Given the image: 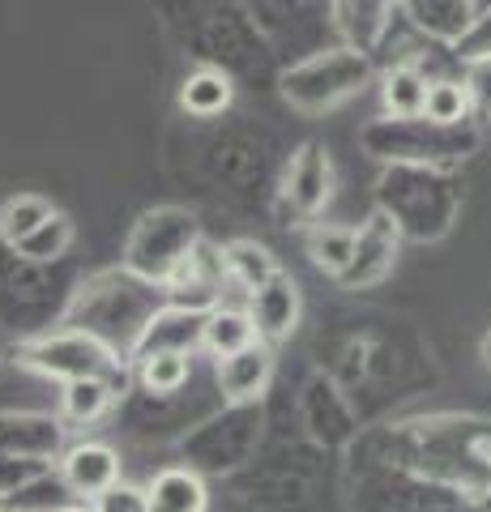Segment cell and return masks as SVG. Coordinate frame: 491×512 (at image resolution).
<instances>
[{"instance_id":"1","label":"cell","mask_w":491,"mask_h":512,"mask_svg":"<svg viewBox=\"0 0 491 512\" xmlns=\"http://www.w3.org/2000/svg\"><path fill=\"white\" fill-rule=\"evenodd\" d=\"M154 312H158V286L141 282L124 269V274H107L86 286L82 299H77L73 329L99 338L112 355H120V346L133 355Z\"/></svg>"},{"instance_id":"2","label":"cell","mask_w":491,"mask_h":512,"mask_svg":"<svg viewBox=\"0 0 491 512\" xmlns=\"http://www.w3.org/2000/svg\"><path fill=\"white\" fill-rule=\"evenodd\" d=\"M363 150L389 167H432L445 171L479 150V128L474 124H432L427 116L415 120H376L359 133Z\"/></svg>"},{"instance_id":"3","label":"cell","mask_w":491,"mask_h":512,"mask_svg":"<svg viewBox=\"0 0 491 512\" xmlns=\"http://www.w3.org/2000/svg\"><path fill=\"white\" fill-rule=\"evenodd\" d=\"M376 210L393 218V227L410 239H440L453 227L457 192L445 171L432 167H389L376 188Z\"/></svg>"},{"instance_id":"4","label":"cell","mask_w":491,"mask_h":512,"mask_svg":"<svg viewBox=\"0 0 491 512\" xmlns=\"http://www.w3.org/2000/svg\"><path fill=\"white\" fill-rule=\"evenodd\" d=\"M372 82V56L355 52V47H329L308 60H299L295 69L282 73V99L304 116L329 111L346 103L351 94H359Z\"/></svg>"},{"instance_id":"5","label":"cell","mask_w":491,"mask_h":512,"mask_svg":"<svg viewBox=\"0 0 491 512\" xmlns=\"http://www.w3.org/2000/svg\"><path fill=\"white\" fill-rule=\"evenodd\" d=\"M201 244V231H197V218L188 210H150L146 218L137 222V231L129 239V256H124V269L133 278L150 282V286H167L171 274L193 256V248Z\"/></svg>"},{"instance_id":"6","label":"cell","mask_w":491,"mask_h":512,"mask_svg":"<svg viewBox=\"0 0 491 512\" xmlns=\"http://www.w3.org/2000/svg\"><path fill=\"white\" fill-rule=\"evenodd\" d=\"M22 363L35 367L43 376H52V380H65V384L69 380H107V384H116L120 393H124V380H129L120 355H112L99 338H90L82 329L39 338L35 346H26Z\"/></svg>"},{"instance_id":"7","label":"cell","mask_w":491,"mask_h":512,"mask_svg":"<svg viewBox=\"0 0 491 512\" xmlns=\"http://www.w3.org/2000/svg\"><path fill=\"white\" fill-rule=\"evenodd\" d=\"M398 239H402V231L393 227V218L372 210L368 222L355 231V256H351V265H346V274L338 282L346 286V291L376 286L393 269V261H398Z\"/></svg>"},{"instance_id":"8","label":"cell","mask_w":491,"mask_h":512,"mask_svg":"<svg viewBox=\"0 0 491 512\" xmlns=\"http://www.w3.org/2000/svg\"><path fill=\"white\" fill-rule=\"evenodd\" d=\"M287 201L291 210L299 218H316L329 205V197H334V167H329V150L316 146V141H308L304 150H299L291 158L287 167Z\"/></svg>"},{"instance_id":"9","label":"cell","mask_w":491,"mask_h":512,"mask_svg":"<svg viewBox=\"0 0 491 512\" xmlns=\"http://www.w3.org/2000/svg\"><path fill=\"white\" fill-rule=\"evenodd\" d=\"M60 478L73 495L82 500H99L103 491H112L120 483V453L103 440H82L73 444L65 461H60Z\"/></svg>"},{"instance_id":"10","label":"cell","mask_w":491,"mask_h":512,"mask_svg":"<svg viewBox=\"0 0 491 512\" xmlns=\"http://www.w3.org/2000/svg\"><path fill=\"white\" fill-rule=\"evenodd\" d=\"M205 316L210 312H193V308H158L154 320L141 333V342L133 350V359H146V355H163V350H176V355H193L201 346V329H205Z\"/></svg>"},{"instance_id":"11","label":"cell","mask_w":491,"mask_h":512,"mask_svg":"<svg viewBox=\"0 0 491 512\" xmlns=\"http://www.w3.org/2000/svg\"><path fill=\"white\" fill-rule=\"evenodd\" d=\"M248 316H252L257 338L265 346L287 338V333L295 329V320H299V286H295V278L278 274L274 282H265L261 291H252L248 295Z\"/></svg>"},{"instance_id":"12","label":"cell","mask_w":491,"mask_h":512,"mask_svg":"<svg viewBox=\"0 0 491 512\" xmlns=\"http://www.w3.org/2000/svg\"><path fill=\"white\" fill-rule=\"evenodd\" d=\"M269 376H274V355H269L265 342H257V346H248L240 355L218 363V393H223L231 406H248L269 389Z\"/></svg>"},{"instance_id":"13","label":"cell","mask_w":491,"mask_h":512,"mask_svg":"<svg viewBox=\"0 0 491 512\" xmlns=\"http://www.w3.org/2000/svg\"><path fill=\"white\" fill-rule=\"evenodd\" d=\"M393 9H402V0H334V18H338V30L346 35V47L372 52L389 35Z\"/></svg>"},{"instance_id":"14","label":"cell","mask_w":491,"mask_h":512,"mask_svg":"<svg viewBox=\"0 0 491 512\" xmlns=\"http://www.w3.org/2000/svg\"><path fill=\"white\" fill-rule=\"evenodd\" d=\"M402 13L427 39L457 47L474 26V0H402Z\"/></svg>"},{"instance_id":"15","label":"cell","mask_w":491,"mask_h":512,"mask_svg":"<svg viewBox=\"0 0 491 512\" xmlns=\"http://www.w3.org/2000/svg\"><path fill=\"white\" fill-rule=\"evenodd\" d=\"M257 325H252V316L240 312V308H214L205 316V329H201V350H210V355L223 363L231 355H240V350L257 346Z\"/></svg>"},{"instance_id":"16","label":"cell","mask_w":491,"mask_h":512,"mask_svg":"<svg viewBox=\"0 0 491 512\" xmlns=\"http://www.w3.org/2000/svg\"><path fill=\"white\" fill-rule=\"evenodd\" d=\"M146 495H150V512H205V504H210L205 483L193 470H180V466L154 474Z\"/></svg>"},{"instance_id":"17","label":"cell","mask_w":491,"mask_h":512,"mask_svg":"<svg viewBox=\"0 0 491 512\" xmlns=\"http://www.w3.org/2000/svg\"><path fill=\"white\" fill-rule=\"evenodd\" d=\"M427 77L415 69V64H398V69L385 73V82H380V107H385L389 120H415L423 116L427 107Z\"/></svg>"},{"instance_id":"18","label":"cell","mask_w":491,"mask_h":512,"mask_svg":"<svg viewBox=\"0 0 491 512\" xmlns=\"http://www.w3.org/2000/svg\"><path fill=\"white\" fill-rule=\"evenodd\" d=\"M223 265H227V278L235 286H244V291H261L265 282H274L282 269L274 261V252H269L265 244H257V239H235V244L223 248Z\"/></svg>"},{"instance_id":"19","label":"cell","mask_w":491,"mask_h":512,"mask_svg":"<svg viewBox=\"0 0 491 512\" xmlns=\"http://www.w3.org/2000/svg\"><path fill=\"white\" fill-rule=\"evenodd\" d=\"M60 448V423L56 419H35V414H22V419H0V453L13 457H47Z\"/></svg>"},{"instance_id":"20","label":"cell","mask_w":491,"mask_h":512,"mask_svg":"<svg viewBox=\"0 0 491 512\" xmlns=\"http://www.w3.org/2000/svg\"><path fill=\"white\" fill-rule=\"evenodd\" d=\"M116 397H120V389L107 380H69L65 393H60V414H65V423H73V427H90L112 410Z\"/></svg>"},{"instance_id":"21","label":"cell","mask_w":491,"mask_h":512,"mask_svg":"<svg viewBox=\"0 0 491 512\" xmlns=\"http://www.w3.org/2000/svg\"><path fill=\"white\" fill-rule=\"evenodd\" d=\"M231 77L223 69H197L193 77L184 82L180 90V103L188 116H197V120H210V116H223V111L231 107Z\"/></svg>"},{"instance_id":"22","label":"cell","mask_w":491,"mask_h":512,"mask_svg":"<svg viewBox=\"0 0 491 512\" xmlns=\"http://www.w3.org/2000/svg\"><path fill=\"white\" fill-rule=\"evenodd\" d=\"M423 116L432 124H470L474 116V99H470V86L466 77H432V86H427V107Z\"/></svg>"},{"instance_id":"23","label":"cell","mask_w":491,"mask_h":512,"mask_svg":"<svg viewBox=\"0 0 491 512\" xmlns=\"http://www.w3.org/2000/svg\"><path fill=\"white\" fill-rule=\"evenodd\" d=\"M308 256L325 274L342 278L355 256V227H338V222H316L308 231Z\"/></svg>"},{"instance_id":"24","label":"cell","mask_w":491,"mask_h":512,"mask_svg":"<svg viewBox=\"0 0 491 512\" xmlns=\"http://www.w3.org/2000/svg\"><path fill=\"white\" fill-rule=\"evenodd\" d=\"M69 248H73V222H69V214L56 210L35 235H26L22 244L13 248V256H22L30 265H56V261H65Z\"/></svg>"},{"instance_id":"25","label":"cell","mask_w":491,"mask_h":512,"mask_svg":"<svg viewBox=\"0 0 491 512\" xmlns=\"http://www.w3.org/2000/svg\"><path fill=\"white\" fill-rule=\"evenodd\" d=\"M52 201L47 197H35V192H18V197L5 201V210H0V239H5L9 248H18L26 235H35L47 218H52Z\"/></svg>"},{"instance_id":"26","label":"cell","mask_w":491,"mask_h":512,"mask_svg":"<svg viewBox=\"0 0 491 512\" xmlns=\"http://www.w3.org/2000/svg\"><path fill=\"white\" fill-rule=\"evenodd\" d=\"M188 376H193V355H176V350H163V355H146L137 359V380L141 389L154 397H171L180 393Z\"/></svg>"},{"instance_id":"27","label":"cell","mask_w":491,"mask_h":512,"mask_svg":"<svg viewBox=\"0 0 491 512\" xmlns=\"http://www.w3.org/2000/svg\"><path fill=\"white\" fill-rule=\"evenodd\" d=\"M94 512H150V495H146V487H133L120 478L112 491H103L99 500H94Z\"/></svg>"},{"instance_id":"28","label":"cell","mask_w":491,"mask_h":512,"mask_svg":"<svg viewBox=\"0 0 491 512\" xmlns=\"http://www.w3.org/2000/svg\"><path fill=\"white\" fill-rule=\"evenodd\" d=\"M457 56H462V64H474V60H491V9L479 13L474 18V26L462 35V43L453 47Z\"/></svg>"},{"instance_id":"29","label":"cell","mask_w":491,"mask_h":512,"mask_svg":"<svg viewBox=\"0 0 491 512\" xmlns=\"http://www.w3.org/2000/svg\"><path fill=\"white\" fill-rule=\"evenodd\" d=\"M466 86H470V99H474V111L487 116L491 111V60H474L466 69Z\"/></svg>"},{"instance_id":"30","label":"cell","mask_w":491,"mask_h":512,"mask_svg":"<svg viewBox=\"0 0 491 512\" xmlns=\"http://www.w3.org/2000/svg\"><path fill=\"white\" fill-rule=\"evenodd\" d=\"M491 9V0H474V18H479V13H487Z\"/></svg>"},{"instance_id":"31","label":"cell","mask_w":491,"mask_h":512,"mask_svg":"<svg viewBox=\"0 0 491 512\" xmlns=\"http://www.w3.org/2000/svg\"><path fill=\"white\" fill-rule=\"evenodd\" d=\"M483 355H487V363H491V333H487V342H483Z\"/></svg>"}]
</instances>
